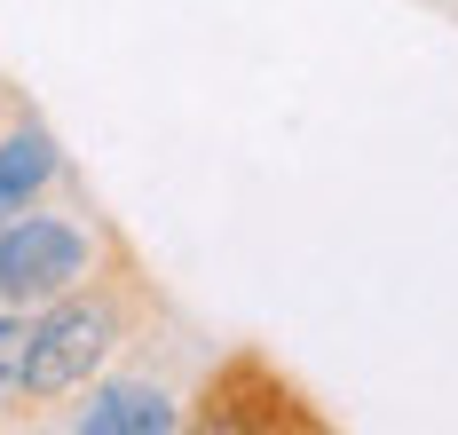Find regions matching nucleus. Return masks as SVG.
Here are the masks:
<instances>
[{"label": "nucleus", "instance_id": "nucleus-1", "mask_svg": "<svg viewBox=\"0 0 458 435\" xmlns=\"http://www.w3.org/2000/svg\"><path fill=\"white\" fill-rule=\"evenodd\" d=\"M135 317H142V269L127 253H111V277H88V286H72L64 301H47L32 317L16 396L24 404H55V396L88 388L103 372V356L135 333Z\"/></svg>", "mask_w": 458, "mask_h": 435}, {"label": "nucleus", "instance_id": "nucleus-2", "mask_svg": "<svg viewBox=\"0 0 458 435\" xmlns=\"http://www.w3.org/2000/svg\"><path fill=\"white\" fill-rule=\"evenodd\" d=\"M95 277V230L55 214V206H24L0 222V301L8 309H47L72 286Z\"/></svg>", "mask_w": 458, "mask_h": 435}, {"label": "nucleus", "instance_id": "nucleus-3", "mask_svg": "<svg viewBox=\"0 0 458 435\" xmlns=\"http://www.w3.org/2000/svg\"><path fill=\"white\" fill-rule=\"evenodd\" d=\"M198 428H214V435H324V412H309V396L284 380L261 348H237L198 388Z\"/></svg>", "mask_w": 458, "mask_h": 435}, {"label": "nucleus", "instance_id": "nucleus-4", "mask_svg": "<svg viewBox=\"0 0 458 435\" xmlns=\"http://www.w3.org/2000/svg\"><path fill=\"white\" fill-rule=\"evenodd\" d=\"M55 175H64L55 135H47L40 119H16V127L0 135V222H8V214H24V206H40Z\"/></svg>", "mask_w": 458, "mask_h": 435}, {"label": "nucleus", "instance_id": "nucleus-5", "mask_svg": "<svg viewBox=\"0 0 458 435\" xmlns=\"http://www.w3.org/2000/svg\"><path fill=\"white\" fill-rule=\"evenodd\" d=\"M182 420L174 412V396L158 380H111V388H95L88 404H80V428L88 435H166Z\"/></svg>", "mask_w": 458, "mask_h": 435}, {"label": "nucleus", "instance_id": "nucleus-6", "mask_svg": "<svg viewBox=\"0 0 458 435\" xmlns=\"http://www.w3.org/2000/svg\"><path fill=\"white\" fill-rule=\"evenodd\" d=\"M24 340H32L24 317H0V396H16V380H24Z\"/></svg>", "mask_w": 458, "mask_h": 435}]
</instances>
